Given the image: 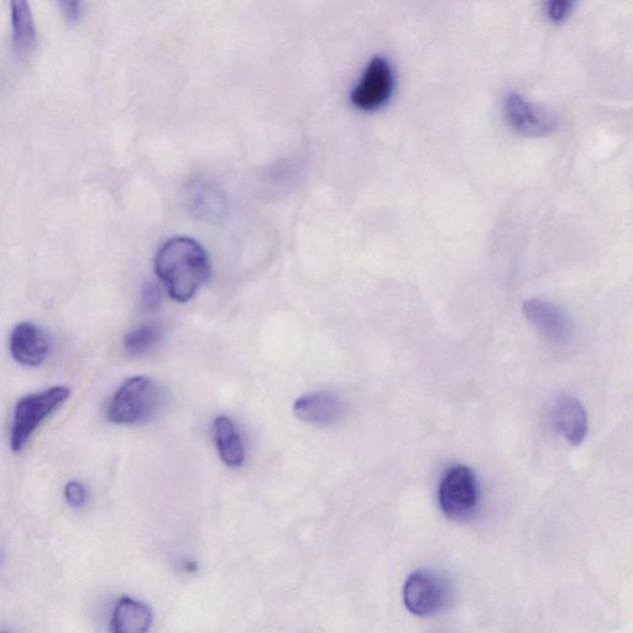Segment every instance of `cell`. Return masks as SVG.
<instances>
[{"instance_id": "obj_1", "label": "cell", "mask_w": 633, "mask_h": 633, "mask_svg": "<svg viewBox=\"0 0 633 633\" xmlns=\"http://www.w3.org/2000/svg\"><path fill=\"white\" fill-rule=\"evenodd\" d=\"M155 271L172 300L187 302L208 281L211 263L196 240L176 237L167 240L156 254Z\"/></svg>"}, {"instance_id": "obj_2", "label": "cell", "mask_w": 633, "mask_h": 633, "mask_svg": "<svg viewBox=\"0 0 633 633\" xmlns=\"http://www.w3.org/2000/svg\"><path fill=\"white\" fill-rule=\"evenodd\" d=\"M161 404V390L149 376L125 380L107 407L108 420L115 425L134 426L153 420Z\"/></svg>"}, {"instance_id": "obj_3", "label": "cell", "mask_w": 633, "mask_h": 633, "mask_svg": "<svg viewBox=\"0 0 633 633\" xmlns=\"http://www.w3.org/2000/svg\"><path fill=\"white\" fill-rule=\"evenodd\" d=\"M70 397V390L65 386H54L43 392H36L23 397L15 406L12 432H10V448L20 453L28 444L34 432L47 417L57 408L65 404Z\"/></svg>"}, {"instance_id": "obj_4", "label": "cell", "mask_w": 633, "mask_h": 633, "mask_svg": "<svg viewBox=\"0 0 633 633\" xmlns=\"http://www.w3.org/2000/svg\"><path fill=\"white\" fill-rule=\"evenodd\" d=\"M438 499L449 520L464 521L473 516L480 500L479 481L473 469L467 465L449 468L439 484Z\"/></svg>"}, {"instance_id": "obj_5", "label": "cell", "mask_w": 633, "mask_h": 633, "mask_svg": "<svg viewBox=\"0 0 633 633\" xmlns=\"http://www.w3.org/2000/svg\"><path fill=\"white\" fill-rule=\"evenodd\" d=\"M451 599V588L442 575L430 569H418L407 578L404 603L411 614L428 617L437 615Z\"/></svg>"}, {"instance_id": "obj_6", "label": "cell", "mask_w": 633, "mask_h": 633, "mask_svg": "<svg viewBox=\"0 0 633 633\" xmlns=\"http://www.w3.org/2000/svg\"><path fill=\"white\" fill-rule=\"evenodd\" d=\"M395 76L390 62L376 56L366 66L358 85L350 94L354 107L362 111H375L384 106L394 93Z\"/></svg>"}, {"instance_id": "obj_7", "label": "cell", "mask_w": 633, "mask_h": 633, "mask_svg": "<svg viewBox=\"0 0 633 633\" xmlns=\"http://www.w3.org/2000/svg\"><path fill=\"white\" fill-rule=\"evenodd\" d=\"M523 315L536 328L546 342L566 345L573 338V319L563 308L538 298L528 300L522 306Z\"/></svg>"}, {"instance_id": "obj_8", "label": "cell", "mask_w": 633, "mask_h": 633, "mask_svg": "<svg viewBox=\"0 0 633 633\" xmlns=\"http://www.w3.org/2000/svg\"><path fill=\"white\" fill-rule=\"evenodd\" d=\"M505 114L511 127L526 136H546L558 127V119L553 113L526 101L519 93L506 97Z\"/></svg>"}, {"instance_id": "obj_9", "label": "cell", "mask_w": 633, "mask_h": 633, "mask_svg": "<svg viewBox=\"0 0 633 633\" xmlns=\"http://www.w3.org/2000/svg\"><path fill=\"white\" fill-rule=\"evenodd\" d=\"M9 348L19 364L39 366L49 357L51 342L43 328L31 322H24L14 328Z\"/></svg>"}, {"instance_id": "obj_10", "label": "cell", "mask_w": 633, "mask_h": 633, "mask_svg": "<svg viewBox=\"0 0 633 633\" xmlns=\"http://www.w3.org/2000/svg\"><path fill=\"white\" fill-rule=\"evenodd\" d=\"M344 412L343 401L336 394L327 391L303 395L294 405L298 420L316 426H332L342 420Z\"/></svg>"}, {"instance_id": "obj_11", "label": "cell", "mask_w": 633, "mask_h": 633, "mask_svg": "<svg viewBox=\"0 0 633 633\" xmlns=\"http://www.w3.org/2000/svg\"><path fill=\"white\" fill-rule=\"evenodd\" d=\"M553 422L567 442L577 447L587 438L588 415L582 402L572 395L559 396L553 406Z\"/></svg>"}, {"instance_id": "obj_12", "label": "cell", "mask_w": 633, "mask_h": 633, "mask_svg": "<svg viewBox=\"0 0 633 633\" xmlns=\"http://www.w3.org/2000/svg\"><path fill=\"white\" fill-rule=\"evenodd\" d=\"M151 624H153V612L149 606L124 596L115 605L111 620V632L148 633Z\"/></svg>"}, {"instance_id": "obj_13", "label": "cell", "mask_w": 633, "mask_h": 633, "mask_svg": "<svg viewBox=\"0 0 633 633\" xmlns=\"http://www.w3.org/2000/svg\"><path fill=\"white\" fill-rule=\"evenodd\" d=\"M214 438H216L219 455L228 467L238 468L245 460V447L242 436L234 422L227 416H219L214 420Z\"/></svg>"}, {"instance_id": "obj_14", "label": "cell", "mask_w": 633, "mask_h": 633, "mask_svg": "<svg viewBox=\"0 0 633 633\" xmlns=\"http://www.w3.org/2000/svg\"><path fill=\"white\" fill-rule=\"evenodd\" d=\"M164 329L158 322H146L133 329L124 338V349L133 357L151 352L160 343Z\"/></svg>"}, {"instance_id": "obj_15", "label": "cell", "mask_w": 633, "mask_h": 633, "mask_svg": "<svg viewBox=\"0 0 633 633\" xmlns=\"http://www.w3.org/2000/svg\"><path fill=\"white\" fill-rule=\"evenodd\" d=\"M12 24L15 44L19 49H28L35 40V24L29 4L25 0L12 2Z\"/></svg>"}, {"instance_id": "obj_16", "label": "cell", "mask_w": 633, "mask_h": 633, "mask_svg": "<svg viewBox=\"0 0 633 633\" xmlns=\"http://www.w3.org/2000/svg\"><path fill=\"white\" fill-rule=\"evenodd\" d=\"M65 499L68 505L76 507V509L85 506L88 499L86 486L80 481H70L65 488Z\"/></svg>"}, {"instance_id": "obj_17", "label": "cell", "mask_w": 633, "mask_h": 633, "mask_svg": "<svg viewBox=\"0 0 633 633\" xmlns=\"http://www.w3.org/2000/svg\"><path fill=\"white\" fill-rule=\"evenodd\" d=\"M573 3L568 0H559V2H551L547 4V14L552 22H563L572 12Z\"/></svg>"}, {"instance_id": "obj_18", "label": "cell", "mask_w": 633, "mask_h": 633, "mask_svg": "<svg viewBox=\"0 0 633 633\" xmlns=\"http://www.w3.org/2000/svg\"><path fill=\"white\" fill-rule=\"evenodd\" d=\"M143 306L146 311L154 312L161 306V292L156 284H148L143 291Z\"/></svg>"}, {"instance_id": "obj_19", "label": "cell", "mask_w": 633, "mask_h": 633, "mask_svg": "<svg viewBox=\"0 0 633 633\" xmlns=\"http://www.w3.org/2000/svg\"><path fill=\"white\" fill-rule=\"evenodd\" d=\"M61 7L64 8V12L68 15V18L75 19L81 14L82 3L66 0V2H61Z\"/></svg>"}, {"instance_id": "obj_20", "label": "cell", "mask_w": 633, "mask_h": 633, "mask_svg": "<svg viewBox=\"0 0 633 633\" xmlns=\"http://www.w3.org/2000/svg\"><path fill=\"white\" fill-rule=\"evenodd\" d=\"M0 633H8V632H0Z\"/></svg>"}]
</instances>
